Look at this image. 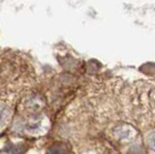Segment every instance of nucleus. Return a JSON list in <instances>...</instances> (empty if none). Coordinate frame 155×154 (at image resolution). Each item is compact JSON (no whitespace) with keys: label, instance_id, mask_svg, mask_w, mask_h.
Here are the masks:
<instances>
[{"label":"nucleus","instance_id":"f257e3e1","mask_svg":"<svg viewBox=\"0 0 155 154\" xmlns=\"http://www.w3.org/2000/svg\"><path fill=\"white\" fill-rule=\"evenodd\" d=\"M10 116H11V112L9 108L5 104H0V127L7 123Z\"/></svg>","mask_w":155,"mask_h":154},{"label":"nucleus","instance_id":"f03ea898","mask_svg":"<svg viewBox=\"0 0 155 154\" xmlns=\"http://www.w3.org/2000/svg\"><path fill=\"white\" fill-rule=\"evenodd\" d=\"M48 154H68V150L63 143H54L50 146L48 150Z\"/></svg>","mask_w":155,"mask_h":154},{"label":"nucleus","instance_id":"7ed1b4c3","mask_svg":"<svg viewBox=\"0 0 155 154\" xmlns=\"http://www.w3.org/2000/svg\"><path fill=\"white\" fill-rule=\"evenodd\" d=\"M148 143H149L150 147H151L153 150H155V132H152L151 134H149Z\"/></svg>","mask_w":155,"mask_h":154}]
</instances>
